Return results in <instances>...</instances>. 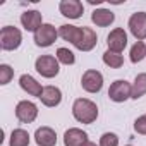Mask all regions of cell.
Returning <instances> with one entry per match:
<instances>
[{
    "label": "cell",
    "instance_id": "4fadbf2b",
    "mask_svg": "<svg viewBox=\"0 0 146 146\" xmlns=\"http://www.w3.org/2000/svg\"><path fill=\"white\" fill-rule=\"evenodd\" d=\"M88 143V134L78 127H70L64 134V144L65 146H84Z\"/></svg>",
    "mask_w": 146,
    "mask_h": 146
},
{
    "label": "cell",
    "instance_id": "ba28073f",
    "mask_svg": "<svg viewBox=\"0 0 146 146\" xmlns=\"http://www.w3.org/2000/svg\"><path fill=\"white\" fill-rule=\"evenodd\" d=\"M57 36H58V31H57L52 24H43V26L35 33V43H36L38 46L46 48V46H50V45L57 40Z\"/></svg>",
    "mask_w": 146,
    "mask_h": 146
},
{
    "label": "cell",
    "instance_id": "ac0fdd59",
    "mask_svg": "<svg viewBox=\"0 0 146 146\" xmlns=\"http://www.w3.org/2000/svg\"><path fill=\"white\" fill-rule=\"evenodd\" d=\"M143 95H146V72H141V74L136 76L134 84H132V91H131V98L137 100Z\"/></svg>",
    "mask_w": 146,
    "mask_h": 146
},
{
    "label": "cell",
    "instance_id": "44dd1931",
    "mask_svg": "<svg viewBox=\"0 0 146 146\" xmlns=\"http://www.w3.org/2000/svg\"><path fill=\"white\" fill-rule=\"evenodd\" d=\"M144 57H146V45L143 41H136L132 45V48H131V62L132 64H137Z\"/></svg>",
    "mask_w": 146,
    "mask_h": 146
},
{
    "label": "cell",
    "instance_id": "6da1fadb",
    "mask_svg": "<svg viewBox=\"0 0 146 146\" xmlns=\"http://www.w3.org/2000/svg\"><path fill=\"white\" fill-rule=\"evenodd\" d=\"M72 115L81 124H93L98 117V107L91 100L78 98L72 105Z\"/></svg>",
    "mask_w": 146,
    "mask_h": 146
},
{
    "label": "cell",
    "instance_id": "9a60e30c",
    "mask_svg": "<svg viewBox=\"0 0 146 146\" xmlns=\"http://www.w3.org/2000/svg\"><path fill=\"white\" fill-rule=\"evenodd\" d=\"M40 100H41V103L45 107H50V108L52 107H57L62 102V91L57 86H45Z\"/></svg>",
    "mask_w": 146,
    "mask_h": 146
},
{
    "label": "cell",
    "instance_id": "ffe728a7",
    "mask_svg": "<svg viewBox=\"0 0 146 146\" xmlns=\"http://www.w3.org/2000/svg\"><path fill=\"white\" fill-rule=\"evenodd\" d=\"M103 62H105L108 67H112V69H119V67H122L124 58H122L120 53L112 52V50H107V52L103 53Z\"/></svg>",
    "mask_w": 146,
    "mask_h": 146
},
{
    "label": "cell",
    "instance_id": "9c48e42d",
    "mask_svg": "<svg viewBox=\"0 0 146 146\" xmlns=\"http://www.w3.org/2000/svg\"><path fill=\"white\" fill-rule=\"evenodd\" d=\"M129 29L132 33V36L141 41L146 38V12H136L131 16L129 19Z\"/></svg>",
    "mask_w": 146,
    "mask_h": 146
},
{
    "label": "cell",
    "instance_id": "d4e9b609",
    "mask_svg": "<svg viewBox=\"0 0 146 146\" xmlns=\"http://www.w3.org/2000/svg\"><path fill=\"white\" fill-rule=\"evenodd\" d=\"M134 129H136L137 134H146V113L136 119V122H134Z\"/></svg>",
    "mask_w": 146,
    "mask_h": 146
},
{
    "label": "cell",
    "instance_id": "7a4b0ae2",
    "mask_svg": "<svg viewBox=\"0 0 146 146\" xmlns=\"http://www.w3.org/2000/svg\"><path fill=\"white\" fill-rule=\"evenodd\" d=\"M21 41H23V35L17 28L14 26L2 28V31H0V46H2V50H7V52L16 50L19 48Z\"/></svg>",
    "mask_w": 146,
    "mask_h": 146
},
{
    "label": "cell",
    "instance_id": "5bb4252c",
    "mask_svg": "<svg viewBox=\"0 0 146 146\" xmlns=\"http://www.w3.org/2000/svg\"><path fill=\"white\" fill-rule=\"evenodd\" d=\"M35 141L38 146H55L57 144V134L52 127H40L35 132Z\"/></svg>",
    "mask_w": 146,
    "mask_h": 146
},
{
    "label": "cell",
    "instance_id": "52a82bcc",
    "mask_svg": "<svg viewBox=\"0 0 146 146\" xmlns=\"http://www.w3.org/2000/svg\"><path fill=\"white\" fill-rule=\"evenodd\" d=\"M16 117L23 124H31L38 117V107L33 102H28V100L19 102L17 107H16Z\"/></svg>",
    "mask_w": 146,
    "mask_h": 146
},
{
    "label": "cell",
    "instance_id": "5b68a950",
    "mask_svg": "<svg viewBox=\"0 0 146 146\" xmlns=\"http://www.w3.org/2000/svg\"><path fill=\"white\" fill-rule=\"evenodd\" d=\"M131 91H132V86H131L127 81L119 79V81H115V83L110 84V88H108V96H110L112 102L122 103V102H125L127 98H131Z\"/></svg>",
    "mask_w": 146,
    "mask_h": 146
},
{
    "label": "cell",
    "instance_id": "4316f807",
    "mask_svg": "<svg viewBox=\"0 0 146 146\" xmlns=\"http://www.w3.org/2000/svg\"><path fill=\"white\" fill-rule=\"evenodd\" d=\"M127 146H131V144H127Z\"/></svg>",
    "mask_w": 146,
    "mask_h": 146
},
{
    "label": "cell",
    "instance_id": "2e32d148",
    "mask_svg": "<svg viewBox=\"0 0 146 146\" xmlns=\"http://www.w3.org/2000/svg\"><path fill=\"white\" fill-rule=\"evenodd\" d=\"M19 84H21V88L28 93V95H31V96H41V93H43V88H41V84L33 78V76H29V74H23L21 78H19Z\"/></svg>",
    "mask_w": 146,
    "mask_h": 146
},
{
    "label": "cell",
    "instance_id": "484cf974",
    "mask_svg": "<svg viewBox=\"0 0 146 146\" xmlns=\"http://www.w3.org/2000/svg\"><path fill=\"white\" fill-rule=\"evenodd\" d=\"M84 146H96V143H93V141H88V143H86Z\"/></svg>",
    "mask_w": 146,
    "mask_h": 146
},
{
    "label": "cell",
    "instance_id": "277c9868",
    "mask_svg": "<svg viewBox=\"0 0 146 146\" xmlns=\"http://www.w3.org/2000/svg\"><path fill=\"white\" fill-rule=\"evenodd\" d=\"M58 36L69 43H72L76 48H79L83 38H84V26L79 28V26H72V24H64L58 28Z\"/></svg>",
    "mask_w": 146,
    "mask_h": 146
},
{
    "label": "cell",
    "instance_id": "8992f818",
    "mask_svg": "<svg viewBox=\"0 0 146 146\" xmlns=\"http://www.w3.org/2000/svg\"><path fill=\"white\" fill-rule=\"evenodd\" d=\"M81 84H83V90L88 91V93H98L103 86V76L102 72L95 70V69H90L83 74V79H81Z\"/></svg>",
    "mask_w": 146,
    "mask_h": 146
},
{
    "label": "cell",
    "instance_id": "cb8c5ba5",
    "mask_svg": "<svg viewBox=\"0 0 146 146\" xmlns=\"http://www.w3.org/2000/svg\"><path fill=\"white\" fill-rule=\"evenodd\" d=\"M100 146H119V137L113 132H105L100 137Z\"/></svg>",
    "mask_w": 146,
    "mask_h": 146
},
{
    "label": "cell",
    "instance_id": "7c38bea8",
    "mask_svg": "<svg viewBox=\"0 0 146 146\" xmlns=\"http://www.w3.org/2000/svg\"><path fill=\"white\" fill-rule=\"evenodd\" d=\"M21 24L24 26L26 31H33L36 33L45 23H43V17L38 11H26L21 14Z\"/></svg>",
    "mask_w": 146,
    "mask_h": 146
},
{
    "label": "cell",
    "instance_id": "7402d4cb",
    "mask_svg": "<svg viewBox=\"0 0 146 146\" xmlns=\"http://www.w3.org/2000/svg\"><path fill=\"white\" fill-rule=\"evenodd\" d=\"M57 60H58L60 64L72 65V64L76 62V57H74V53H72L69 48H64V46H60V48L57 50Z\"/></svg>",
    "mask_w": 146,
    "mask_h": 146
},
{
    "label": "cell",
    "instance_id": "30bf717a",
    "mask_svg": "<svg viewBox=\"0 0 146 146\" xmlns=\"http://www.w3.org/2000/svg\"><path fill=\"white\" fill-rule=\"evenodd\" d=\"M58 9H60V14L69 19H79L84 11V5L79 0H62L58 4Z\"/></svg>",
    "mask_w": 146,
    "mask_h": 146
},
{
    "label": "cell",
    "instance_id": "8fae6325",
    "mask_svg": "<svg viewBox=\"0 0 146 146\" xmlns=\"http://www.w3.org/2000/svg\"><path fill=\"white\" fill-rule=\"evenodd\" d=\"M107 43H108V50L120 53L127 46V35H125V31L122 28H115L113 31H110V35L107 38Z\"/></svg>",
    "mask_w": 146,
    "mask_h": 146
},
{
    "label": "cell",
    "instance_id": "603a6c76",
    "mask_svg": "<svg viewBox=\"0 0 146 146\" xmlns=\"http://www.w3.org/2000/svg\"><path fill=\"white\" fill-rule=\"evenodd\" d=\"M12 78H14V69L7 64L0 65V84H9Z\"/></svg>",
    "mask_w": 146,
    "mask_h": 146
},
{
    "label": "cell",
    "instance_id": "e0dca14e",
    "mask_svg": "<svg viewBox=\"0 0 146 146\" xmlns=\"http://www.w3.org/2000/svg\"><path fill=\"white\" fill-rule=\"evenodd\" d=\"M91 21H93L96 26L105 28V26H110V24L115 21V16H113V12L108 11V9H96V11H93V14H91Z\"/></svg>",
    "mask_w": 146,
    "mask_h": 146
},
{
    "label": "cell",
    "instance_id": "3957f363",
    "mask_svg": "<svg viewBox=\"0 0 146 146\" xmlns=\"http://www.w3.org/2000/svg\"><path fill=\"white\" fill-rule=\"evenodd\" d=\"M58 64H60V62H58L55 57H52V55H41V57L36 58L35 69L40 72L43 78H48V79H50V78H55V76L58 74V70H60Z\"/></svg>",
    "mask_w": 146,
    "mask_h": 146
},
{
    "label": "cell",
    "instance_id": "d6986e66",
    "mask_svg": "<svg viewBox=\"0 0 146 146\" xmlns=\"http://www.w3.org/2000/svg\"><path fill=\"white\" fill-rule=\"evenodd\" d=\"M29 144V134L24 129H14L11 134V146H28Z\"/></svg>",
    "mask_w": 146,
    "mask_h": 146
}]
</instances>
